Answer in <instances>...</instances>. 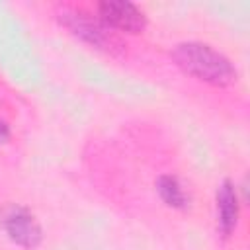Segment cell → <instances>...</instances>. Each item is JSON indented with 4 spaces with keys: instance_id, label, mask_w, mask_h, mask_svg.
Masks as SVG:
<instances>
[{
    "instance_id": "7a4b0ae2",
    "label": "cell",
    "mask_w": 250,
    "mask_h": 250,
    "mask_svg": "<svg viewBox=\"0 0 250 250\" xmlns=\"http://www.w3.org/2000/svg\"><path fill=\"white\" fill-rule=\"evenodd\" d=\"M172 57L176 64L184 70V74L207 86L227 88L236 80V70L232 62L221 51L205 43H197V41L182 43L174 49Z\"/></svg>"
},
{
    "instance_id": "5b68a950",
    "label": "cell",
    "mask_w": 250,
    "mask_h": 250,
    "mask_svg": "<svg viewBox=\"0 0 250 250\" xmlns=\"http://www.w3.org/2000/svg\"><path fill=\"white\" fill-rule=\"evenodd\" d=\"M98 20L111 29L113 33H141L146 25L145 14L131 2L115 0V2H100L94 6Z\"/></svg>"
},
{
    "instance_id": "6da1fadb",
    "label": "cell",
    "mask_w": 250,
    "mask_h": 250,
    "mask_svg": "<svg viewBox=\"0 0 250 250\" xmlns=\"http://www.w3.org/2000/svg\"><path fill=\"white\" fill-rule=\"evenodd\" d=\"M115 148V152L102 156L113 160L109 168H117V182H111L109 188L127 180L129 186L119 191L123 199L143 207L145 213H154L158 219H188L195 211L197 189L170 152L141 141L123 148L117 143Z\"/></svg>"
},
{
    "instance_id": "52a82bcc",
    "label": "cell",
    "mask_w": 250,
    "mask_h": 250,
    "mask_svg": "<svg viewBox=\"0 0 250 250\" xmlns=\"http://www.w3.org/2000/svg\"><path fill=\"white\" fill-rule=\"evenodd\" d=\"M18 141V123L10 111V107L0 102V150L16 145Z\"/></svg>"
},
{
    "instance_id": "3957f363",
    "label": "cell",
    "mask_w": 250,
    "mask_h": 250,
    "mask_svg": "<svg viewBox=\"0 0 250 250\" xmlns=\"http://www.w3.org/2000/svg\"><path fill=\"white\" fill-rule=\"evenodd\" d=\"M59 20L61 23L76 35L80 41L107 51V53H119L125 49L121 37L107 29L96 16L94 8L88 6H59Z\"/></svg>"
},
{
    "instance_id": "8992f818",
    "label": "cell",
    "mask_w": 250,
    "mask_h": 250,
    "mask_svg": "<svg viewBox=\"0 0 250 250\" xmlns=\"http://www.w3.org/2000/svg\"><path fill=\"white\" fill-rule=\"evenodd\" d=\"M242 199L238 195V186L232 180H225L217 191L215 199V223H217V232L223 240H230L238 225L242 221Z\"/></svg>"
},
{
    "instance_id": "277c9868",
    "label": "cell",
    "mask_w": 250,
    "mask_h": 250,
    "mask_svg": "<svg viewBox=\"0 0 250 250\" xmlns=\"http://www.w3.org/2000/svg\"><path fill=\"white\" fill-rule=\"evenodd\" d=\"M0 229L10 242L20 248H35L43 238V229L35 215L23 207L10 203L0 211Z\"/></svg>"
}]
</instances>
